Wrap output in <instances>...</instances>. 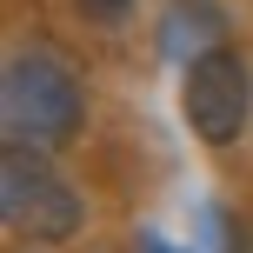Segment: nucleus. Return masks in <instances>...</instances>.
I'll return each mask as SVG.
<instances>
[{
  "instance_id": "obj_5",
  "label": "nucleus",
  "mask_w": 253,
  "mask_h": 253,
  "mask_svg": "<svg viewBox=\"0 0 253 253\" xmlns=\"http://www.w3.org/2000/svg\"><path fill=\"white\" fill-rule=\"evenodd\" d=\"M80 13H87V20H100V27H114V20H126V13H133V0H74Z\"/></svg>"
},
{
  "instance_id": "obj_3",
  "label": "nucleus",
  "mask_w": 253,
  "mask_h": 253,
  "mask_svg": "<svg viewBox=\"0 0 253 253\" xmlns=\"http://www.w3.org/2000/svg\"><path fill=\"white\" fill-rule=\"evenodd\" d=\"M180 120L200 147H233L253 126V67L233 47H213L180 67Z\"/></svg>"
},
{
  "instance_id": "obj_2",
  "label": "nucleus",
  "mask_w": 253,
  "mask_h": 253,
  "mask_svg": "<svg viewBox=\"0 0 253 253\" xmlns=\"http://www.w3.org/2000/svg\"><path fill=\"white\" fill-rule=\"evenodd\" d=\"M0 220H7V233H20L34 247H60L87 227V200L40 147L7 140V153H0Z\"/></svg>"
},
{
  "instance_id": "obj_1",
  "label": "nucleus",
  "mask_w": 253,
  "mask_h": 253,
  "mask_svg": "<svg viewBox=\"0 0 253 253\" xmlns=\"http://www.w3.org/2000/svg\"><path fill=\"white\" fill-rule=\"evenodd\" d=\"M87 120V93H80V74L60 60L53 47H13L7 74H0V126H7L13 147H67Z\"/></svg>"
},
{
  "instance_id": "obj_4",
  "label": "nucleus",
  "mask_w": 253,
  "mask_h": 253,
  "mask_svg": "<svg viewBox=\"0 0 253 253\" xmlns=\"http://www.w3.org/2000/svg\"><path fill=\"white\" fill-rule=\"evenodd\" d=\"M153 40H160L167 60L187 67V60H200V53L227 47V7H220V0H167Z\"/></svg>"
},
{
  "instance_id": "obj_6",
  "label": "nucleus",
  "mask_w": 253,
  "mask_h": 253,
  "mask_svg": "<svg viewBox=\"0 0 253 253\" xmlns=\"http://www.w3.org/2000/svg\"><path fill=\"white\" fill-rule=\"evenodd\" d=\"M140 253H187V247H167L160 233H140Z\"/></svg>"
}]
</instances>
